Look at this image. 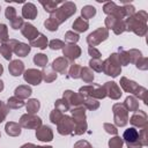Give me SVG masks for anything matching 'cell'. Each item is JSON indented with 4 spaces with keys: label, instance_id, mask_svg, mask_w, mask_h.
<instances>
[{
    "label": "cell",
    "instance_id": "2e32d148",
    "mask_svg": "<svg viewBox=\"0 0 148 148\" xmlns=\"http://www.w3.org/2000/svg\"><path fill=\"white\" fill-rule=\"evenodd\" d=\"M23 79L27 83L32 84V86H38L42 81H43V76H42V71L35 69V68H29L27 71H24L23 73Z\"/></svg>",
    "mask_w": 148,
    "mask_h": 148
},
{
    "label": "cell",
    "instance_id": "e0dca14e",
    "mask_svg": "<svg viewBox=\"0 0 148 148\" xmlns=\"http://www.w3.org/2000/svg\"><path fill=\"white\" fill-rule=\"evenodd\" d=\"M62 98L67 101L71 109L75 106H83V96L79 92H74L72 90H65L62 94Z\"/></svg>",
    "mask_w": 148,
    "mask_h": 148
},
{
    "label": "cell",
    "instance_id": "b9f144b4",
    "mask_svg": "<svg viewBox=\"0 0 148 148\" xmlns=\"http://www.w3.org/2000/svg\"><path fill=\"white\" fill-rule=\"evenodd\" d=\"M0 53H1V56H2L6 60H10V59H12L13 51H12V47L9 46L8 43H2V44L0 45Z\"/></svg>",
    "mask_w": 148,
    "mask_h": 148
},
{
    "label": "cell",
    "instance_id": "44dd1931",
    "mask_svg": "<svg viewBox=\"0 0 148 148\" xmlns=\"http://www.w3.org/2000/svg\"><path fill=\"white\" fill-rule=\"evenodd\" d=\"M36 138L42 142H50L53 140V132L50 126L42 125L36 130Z\"/></svg>",
    "mask_w": 148,
    "mask_h": 148
},
{
    "label": "cell",
    "instance_id": "277c9868",
    "mask_svg": "<svg viewBox=\"0 0 148 148\" xmlns=\"http://www.w3.org/2000/svg\"><path fill=\"white\" fill-rule=\"evenodd\" d=\"M76 12V6L74 2L72 1H66V2H62L58 8L57 10L51 15L58 23L59 25L61 23H64L65 21H67L71 16H73Z\"/></svg>",
    "mask_w": 148,
    "mask_h": 148
},
{
    "label": "cell",
    "instance_id": "94428289",
    "mask_svg": "<svg viewBox=\"0 0 148 148\" xmlns=\"http://www.w3.org/2000/svg\"><path fill=\"white\" fill-rule=\"evenodd\" d=\"M127 148H142L141 143H134V145H126Z\"/></svg>",
    "mask_w": 148,
    "mask_h": 148
},
{
    "label": "cell",
    "instance_id": "603a6c76",
    "mask_svg": "<svg viewBox=\"0 0 148 148\" xmlns=\"http://www.w3.org/2000/svg\"><path fill=\"white\" fill-rule=\"evenodd\" d=\"M38 10L32 2H27L22 7V17L27 20H35L37 17Z\"/></svg>",
    "mask_w": 148,
    "mask_h": 148
},
{
    "label": "cell",
    "instance_id": "f5cc1de1",
    "mask_svg": "<svg viewBox=\"0 0 148 148\" xmlns=\"http://www.w3.org/2000/svg\"><path fill=\"white\" fill-rule=\"evenodd\" d=\"M23 24H24L23 17H20V16H16L14 20L10 21V27H12L14 30H18V29H21Z\"/></svg>",
    "mask_w": 148,
    "mask_h": 148
},
{
    "label": "cell",
    "instance_id": "f546056e",
    "mask_svg": "<svg viewBox=\"0 0 148 148\" xmlns=\"http://www.w3.org/2000/svg\"><path fill=\"white\" fill-rule=\"evenodd\" d=\"M39 3L44 7V10L46 12V13H49V14H53L56 10H57V8L62 3L61 1H52V0H46V1H39Z\"/></svg>",
    "mask_w": 148,
    "mask_h": 148
},
{
    "label": "cell",
    "instance_id": "7dc6e473",
    "mask_svg": "<svg viewBox=\"0 0 148 148\" xmlns=\"http://www.w3.org/2000/svg\"><path fill=\"white\" fill-rule=\"evenodd\" d=\"M62 117H64V113H62L61 111H59V110L54 109V110H52V111H51V113H50V121H51L52 124L57 125V124L61 120V118H62Z\"/></svg>",
    "mask_w": 148,
    "mask_h": 148
},
{
    "label": "cell",
    "instance_id": "d590c367",
    "mask_svg": "<svg viewBox=\"0 0 148 148\" xmlns=\"http://www.w3.org/2000/svg\"><path fill=\"white\" fill-rule=\"evenodd\" d=\"M80 79H82L83 82H86V83H91L94 81V79H95L94 72L89 67H82L81 74H80Z\"/></svg>",
    "mask_w": 148,
    "mask_h": 148
},
{
    "label": "cell",
    "instance_id": "74e56055",
    "mask_svg": "<svg viewBox=\"0 0 148 148\" xmlns=\"http://www.w3.org/2000/svg\"><path fill=\"white\" fill-rule=\"evenodd\" d=\"M81 69H82V66H80V65H77V64H71L67 74H68V76H69L71 79H80Z\"/></svg>",
    "mask_w": 148,
    "mask_h": 148
},
{
    "label": "cell",
    "instance_id": "8fae6325",
    "mask_svg": "<svg viewBox=\"0 0 148 148\" xmlns=\"http://www.w3.org/2000/svg\"><path fill=\"white\" fill-rule=\"evenodd\" d=\"M57 131L61 135H73L74 132V121L71 116L64 114L61 120L57 124Z\"/></svg>",
    "mask_w": 148,
    "mask_h": 148
},
{
    "label": "cell",
    "instance_id": "60d3db41",
    "mask_svg": "<svg viewBox=\"0 0 148 148\" xmlns=\"http://www.w3.org/2000/svg\"><path fill=\"white\" fill-rule=\"evenodd\" d=\"M54 109H57V110H59V111H61L64 113L66 111H69L71 110V106H69V104L67 103L66 99L59 98V99H57L54 102Z\"/></svg>",
    "mask_w": 148,
    "mask_h": 148
},
{
    "label": "cell",
    "instance_id": "e575fe53",
    "mask_svg": "<svg viewBox=\"0 0 148 148\" xmlns=\"http://www.w3.org/2000/svg\"><path fill=\"white\" fill-rule=\"evenodd\" d=\"M42 76H43V80H44L45 82H53V81L57 79L58 74H57V72H54L51 67H45V68H43V71H42Z\"/></svg>",
    "mask_w": 148,
    "mask_h": 148
},
{
    "label": "cell",
    "instance_id": "681fc988",
    "mask_svg": "<svg viewBox=\"0 0 148 148\" xmlns=\"http://www.w3.org/2000/svg\"><path fill=\"white\" fill-rule=\"evenodd\" d=\"M135 67L140 71H147L148 69V58L147 57H141L135 62Z\"/></svg>",
    "mask_w": 148,
    "mask_h": 148
},
{
    "label": "cell",
    "instance_id": "680465c9",
    "mask_svg": "<svg viewBox=\"0 0 148 148\" xmlns=\"http://www.w3.org/2000/svg\"><path fill=\"white\" fill-rule=\"evenodd\" d=\"M73 148H94L87 140H79L77 142L74 143Z\"/></svg>",
    "mask_w": 148,
    "mask_h": 148
},
{
    "label": "cell",
    "instance_id": "5b68a950",
    "mask_svg": "<svg viewBox=\"0 0 148 148\" xmlns=\"http://www.w3.org/2000/svg\"><path fill=\"white\" fill-rule=\"evenodd\" d=\"M102 72L111 77H117L121 73V65L119 62L117 52L111 53L104 61H103V68Z\"/></svg>",
    "mask_w": 148,
    "mask_h": 148
},
{
    "label": "cell",
    "instance_id": "816d5d0a",
    "mask_svg": "<svg viewBox=\"0 0 148 148\" xmlns=\"http://www.w3.org/2000/svg\"><path fill=\"white\" fill-rule=\"evenodd\" d=\"M64 46H65V42H62L60 39H52L49 43V47L51 50H62Z\"/></svg>",
    "mask_w": 148,
    "mask_h": 148
},
{
    "label": "cell",
    "instance_id": "ffe728a7",
    "mask_svg": "<svg viewBox=\"0 0 148 148\" xmlns=\"http://www.w3.org/2000/svg\"><path fill=\"white\" fill-rule=\"evenodd\" d=\"M21 34H22L23 37L27 38L29 42H32L34 39H36V38L39 36V31L37 30V28H36L34 24L29 23V22H25V23L22 25V28H21Z\"/></svg>",
    "mask_w": 148,
    "mask_h": 148
},
{
    "label": "cell",
    "instance_id": "91938a15",
    "mask_svg": "<svg viewBox=\"0 0 148 148\" xmlns=\"http://www.w3.org/2000/svg\"><path fill=\"white\" fill-rule=\"evenodd\" d=\"M37 146L36 145H34V143H24V145H22L20 148H36Z\"/></svg>",
    "mask_w": 148,
    "mask_h": 148
},
{
    "label": "cell",
    "instance_id": "7c38bea8",
    "mask_svg": "<svg viewBox=\"0 0 148 148\" xmlns=\"http://www.w3.org/2000/svg\"><path fill=\"white\" fill-rule=\"evenodd\" d=\"M104 23H105V28L108 30L111 29L116 35H120L125 32V20H118L114 16H106Z\"/></svg>",
    "mask_w": 148,
    "mask_h": 148
},
{
    "label": "cell",
    "instance_id": "7a4b0ae2",
    "mask_svg": "<svg viewBox=\"0 0 148 148\" xmlns=\"http://www.w3.org/2000/svg\"><path fill=\"white\" fill-rule=\"evenodd\" d=\"M119 83H120V87H121V89H123L124 91L132 94L134 97L141 99L145 104H147V97H146V95H147L148 91H147V89H146L145 87L138 84V83H136L135 81H133V80L127 79L126 76H123V77L120 79V82H119Z\"/></svg>",
    "mask_w": 148,
    "mask_h": 148
},
{
    "label": "cell",
    "instance_id": "003e7915",
    "mask_svg": "<svg viewBox=\"0 0 148 148\" xmlns=\"http://www.w3.org/2000/svg\"><path fill=\"white\" fill-rule=\"evenodd\" d=\"M0 136H1V133H0Z\"/></svg>",
    "mask_w": 148,
    "mask_h": 148
},
{
    "label": "cell",
    "instance_id": "7402d4cb",
    "mask_svg": "<svg viewBox=\"0 0 148 148\" xmlns=\"http://www.w3.org/2000/svg\"><path fill=\"white\" fill-rule=\"evenodd\" d=\"M123 140L126 142V145H134V143H141L139 141V132L135 127H130L125 130L123 134Z\"/></svg>",
    "mask_w": 148,
    "mask_h": 148
},
{
    "label": "cell",
    "instance_id": "11a10c76",
    "mask_svg": "<svg viewBox=\"0 0 148 148\" xmlns=\"http://www.w3.org/2000/svg\"><path fill=\"white\" fill-rule=\"evenodd\" d=\"M5 16H6V18L9 20V21L14 20V18L17 16V15H16V9H15L14 7H12V6H8V7L6 8V10H5Z\"/></svg>",
    "mask_w": 148,
    "mask_h": 148
},
{
    "label": "cell",
    "instance_id": "83f0119b",
    "mask_svg": "<svg viewBox=\"0 0 148 148\" xmlns=\"http://www.w3.org/2000/svg\"><path fill=\"white\" fill-rule=\"evenodd\" d=\"M123 104H124V106H125V109L127 111L135 112V111L139 110V99L136 97H134L133 95L132 96H127Z\"/></svg>",
    "mask_w": 148,
    "mask_h": 148
},
{
    "label": "cell",
    "instance_id": "be15d7a7",
    "mask_svg": "<svg viewBox=\"0 0 148 148\" xmlns=\"http://www.w3.org/2000/svg\"><path fill=\"white\" fill-rule=\"evenodd\" d=\"M36 148H53L52 146H37Z\"/></svg>",
    "mask_w": 148,
    "mask_h": 148
},
{
    "label": "cell",
    "instance_id": "d6986e66",
    "mask_svg": "<svg viewBox=\"0 0 148 148\" xmlns=\"http://www.w3.org/2000/svg\"><path fill=\"white\" fill-rule=\"evenodd\" d=\"M71 66V62L65 58V57H58L53 60L52 65H51V68L57 72V73H60V74H64L66 75L68 73V68Z\"/></svg>",
    "mask_w": 148,
    "mask_h": 148
},
{
    "label": "cell",
    "instance_id": "30bf717a",
    "mask_svg": "<svg viewBox=\"0 0 148 148\" xmlns=\"http://www.w3.org/2000/svg\"><path fill=\"white\" fill-rule=\"evenodd\" d=\"M18 124L23 128L28 130H37L38 127L42 126V119L36 116V114H30V113H24L21 116Z\"/></svg>",
    "mask_w": 148,
    "mask_h": 148
},
{
    "label": "cell",
    "instance_id": "3957f363",
    "mask_svg": "<svg viewBox=\"0 0 148 148\" xmlns=\"http://www.w3.org/2000/svg\"><path fill=\"white\" fill-rule=\"evenodd\" d=\"M72 119L74 121V132L73 135H81L87 131V118H86V108L84 106H75L71 110Z\"/></svg>",
    "mask_w": 148,
    "mask_h": 148
},
{
    "label": "cell",
    "instance_id": "4dcf8cb0",
    "mask_svg": "<svg viewBox=\"0 0 148 148\" xmlns=\"http://www.w3.org/2000/svg\"><path fill=\"white\" fill-rule=\"evenodd\" d=\"M25 109H27V113L36 114L37 111L40 109V103L37 98H30L25 103Z\"/></svg>",
    "mask_w": 148,
    "mask_h": 148
},
{
    "label": "cell",
    "instance_id": "c3c4849f",
    "mask_svg": "<svg viewBox=\"0 0 148 148\" xmlns=\"http://www.w3.org/2000/svg\"><path fill=\"white\" fill-rule=\"evenodd\" d=\"M9 40L8 28L5 23H0V43H7Z\"/></svg>",
    "mask_w": 148,
    "mask_h": 148
},
{
    "label": "cell",
    "instance_id": "bcb514c9",
    "mask_svg": "<svg viewBox=\"0 0 148 148\" xmlns=\"http://www.w3.org/2000/svg\"><path fill=\"white\" fill-rule=\"evenodd\" d=\"M80 39L79 34L74 32V31H67L65 32V40L67 42V44H76V42Z\"/></svg>",
    "mask_w": 148,
    "mask_h": 148
},
{
    "label": "cell",
    "instance_id": "6da1fadb",
    "mask_svg": "<svg viewBox=\"0 0 148 148\" xmlns=\"http://www.w3.org/2000/svg\"><path fill=\"white\" fill-rule=\"evenodd\" d=\"M148 14L145 10L135 12L132 16L125 18V31H132L139 37H143L147 34Z\"/></svg>",
    "mask_w": 148,
    "mask_h": 148
},
{
    "label": "cell",
    "instance_id": "8992f818",
    "mask_svg": "<svg viewBox=\"0 0 148 148\" xmlns=\"http://www.w3.org/2000/svg\"><path fill=\"white\" fill-rule=\"evenodd\" d=\"M79 94L84 95V96H89L91 98L95 99H103L106 97V92L103 86L97 84V83H91L88 86H83L79 89Z\"/></svg>",
    "mask_w": 148,
    "mask_h": 148
},
{
    "label": "cell",
    "instance_id": "9f6ffc18",
    "mask_svg": "<svg viewBox=\"0 0 148 148\" xmlns=\"http://www.w3.org/2000/svg\"><path fill=\"white\" fill-rule=\"evenodd\" d=\"M103 128L105 130L106 133H109V134H111V135H117V133H118L117 127H116L114 125L110 124V123H104V124H103Z\"/></svg>",
    "mask_w": 148,
    "mask_h": 148
},
{
    "label": "cell",
    "instance_id": "4fadbf2b",
    "mask_svg": "<svg viewBox=\"0 0 148 148\" xmlns=\"http://www.w3.org/2000/svg\"><path fill=\"white\" fill-rule=\"evenodd\" d=\"M7 43L12 47L13 53H15L18 57H27L31 51L30 45H28L23 42H20V40H16V39H9Z\"/></svg>",
    "mask_w": 148,
    "mask_h": 148
},
{
    "label": "cell",
    "instance_id": "f1b7e54d",
    "mask_svg": "<svg viewBox=\"0 0 148 148\" xmlns=\"http://www.w3.org/2000/svg\"><path fill=\"white\" fill-rule=\"evenodd\" d=\"M29 45H30V47L32 46V47H38L40 50H44L49 46V40H47V37L45 35L39 34V36L36 39H34L32 42H30Z\"/></svg>",
    "mask_w": 148,
    "mask_h": 148
},
{
    "label": "cell",
    "instance_id": "484cf974",
    "mask_svg": "<svg viewBox=\"0 0 148 148\" xmlns=\"http://www.w3.org/2000/svg\"><path fill=\"white\" fill-rule=\"evenodd\" d=\"M31 94H32V90L28 84H21L18 87H16L14 90V96H16L21 99H25V98L30 97Z\"/></svg>",
    "mask_w": 148,
    "mask_h": 148
},
{
    "label": "cell",
    "instance_id": "4316f807",
    "mask_svg": "<svg viewBox=\"0 0 148 148\" xmlns=\"http://www.w3.org/2000/svg\"><path fill=\"white\" fill-rule=\"evenodd\" d=\"M72 28H73L74 32H76V34H77V32H84V31L88 30L89 23H88V21L83 20V18L80 16V17L75 18V21H74L73 24H72Z\"/></svg>",
    "mask_w": 148,
    "mask_h": 148
},
{
    "label": "cell",
    "instance_id": "8d00e7d4",
    "mask_svg": "<svg viewBox=\"0 0 148 148\" xmlns=\"http://www.w3.org/2000/svg\"><path fill=\"white\" fill-rule=\"evenodd\" d=\"M47 62H49V58H47L46 54H44V53H36L34 56V64L37 65L38 67L45 68Z\"/></svg>",
    "mask_w": 148,
    "mask_h": 148
},
{
    "label": "cell",
    "instance_id": "db71d44e",
    "mask_svg": "<svg viewBox=\"0 0 148 148\" xmlns=\"http://www.w3.org/2000/svg\"><path fill=\"white\" fill-rule=\"evenodd\" d=\"M8 112H9V109L7 108V105L0 99V124L6 119V117H7V114H8Z\"/></svg>",
    "mask_w": 148,
    "mask_h": 148
},
{
    "label": "cell",
    "instance_id": "d6a6232c",
    "mask_svg": "<svg viewBox=\"0 0 148 148\" xmlns=\"http://www.w3.org/2000/svg\"><path fill=\"white\" fill-rule=\"evenodd\" d=\"M95 15H96V8H95L94 6H91V5H86V6L82 7V9H81V17H82L83 20L88 21V20L92 18Z\"/></svg>",
    "mask_w": 148,
    "mask_h": 148
},
{
    "label": "cell",
    "instance_id": "9a60e30c",
    "mask_svg": "<svg viewBox=\"0 0 148 148\" xmlns=\"http://www.w3.org/2000/svg\"><path fill=\"white\" fill-rule=\"evenodd\" d=\"M128 121L133 125V127H138V128H143L148 125V116L145 111L142 110H138L135 111L131 118H128Z\"/></svg>",
    "mask_w": 148,
    "mask_h": 148
},
{
    "label": "cell",
    "instance_id": "ab89813d",
    "mask_svg": "<svg viewBox=\"0 0 148 148\" xmlns=\"http://www.w3.org/2000/svg\"><path fill=\"white\" fill-rule=\"evenodd\" d=\"M127 56H128V59H130V64H134L142 57V53L140 50L138 49H131L127 51Z\"/></svg>",
    "mask_w": 148,
    "mask_h": 148
},
{
    "label": "cell",
    "instance_id": "836d02e7",
    "mask_svg": "<svg viewBox=\"0 0 148 148\" xmlns=\"http://www.w3.org/2000/svg\"><path fill=\"white\" fill-rule=\"evenodd\" d=\"M82 96H83V106H84L86 109L94 111V110H97V109L99 108V102H98V99H95V98H91V97L84 96V95H82Z\"/></svg>",
    "mask_w": 148,
    "mask_h": 148
},
{
    "label": "cell",
    "instance_id": "e7e4bbea",
    "mask_svg": "<svg viewBox=\"0 0 148 148\" xmlns=\"http://www.w3.org/2000/svg\"><path fill=\"white\" fill-rule=\"evenodd\" d=\"M3 73V66L0 64V76H1V74Z\"/></svg>",
    "mask_w": 148,
    "mask_h": 148
},
{
    "label": "cell",
    "instance_id": "5bb4252c",
    "mask_svg": "<svg viewBox=\"0 0 148 148\" xmlns=\"http://www.w3.org/2000/svg\"><path fill=\"white\" fill-rule=\"evenodd\" d=\"M62 54L72 64L81 56V47L76 44H65V46L62 47Z\"/></svg>",
    "mask_w": 148,
    "mask_h": 148
},
{
    "label": "cell",
    "instance_id": "7bdbcfd3",
    "mask_svg": "<svg viewBox=\"0 0 148 148\" xmlns=\"http://www.w3.org/2000/svg\"><path fill=\"white\" fill-rule=\"evenodd\" d=\"M44 27H45L49 31H57L58 28H59V23H58L52 16H50L49 18L45 20V22H44Z\"/></svg>",
    "mask_w": 148,
    "mask_h": 148
},
{
    "label": "cell",
    "instance_id": "1f68e13d",
    "mask_svg": "<svg viewBox=\"0 0 148 148\" xmlns=\"http://www.w3.org/2000/svg\"><path fill=\"white\" fill-rule=\"evenodd\" d=\"M6 105H7V108H8L9 110H16V109H20V108L24 106L25 103H24L23 99L16 97V96H13V97H9V98L7 99Z\"/></svg>",
    "mask_w": 148,
    "mask_h": 148
},
{
    "label": "cell",
    "instance_id": "6125c7cd",
    "mask_svg": "<svg viewBox=\"0 0 148 148\" xmlns=\"http://www.w3.org/2000/svg\"><path fill=\"white\" fill-rule=\"evenodd\" d=\"M3 88H5V84H3V81H1L0 80V92L3 90Z\"/></svg>",
    "mask_w": 148,
    "mask_h": 148
},
{
    "label": "cell",
    "instance_id": "ee69618b",
    "mask_svg": "<svg viewBox=\"0 0 148 148\" xmlns=\"http://www.w3.org/2000/svg\"><path fill=\"white\" fill-rule=\"evenodd\" d=\"M89 68L94 72H97V73H101L102 72V68H103V61L101 59H90L89 61Z\"/></svg>",
    "mask_w": 148,
    "mask_h": 148
},
{
    "label": "cell",
    "instance_id": "f907efd6",
    "mask_svg": "<svg viewBox=\"0 0 148 148\" xmlns=\"http://www.w3.org/2000/svg\"><path fill=\"white\" fill-rule=\"evenodd\" d=\"M147 131H148V125L143 128H141V131L139 132V141L141 142L142 147L148 145V138H147Z\"/></svg>",
    "mask_w": 148,
    "mask_h": 148
},
{
    "label": "cell",
    "instance_id": "f6af8a7d",
    "mask_svg": "<svg viewBox=\"0 0 148 148\" xmlns=\"http://www.w3.org/2000/svg\"><path fill=\"white\" fill-rule=\"evenodd\" d=\"M109 148H123V145H124V140L123 138L118 136V135H114L113 138H111L109 140Z\"/></svg>",
    "mask_w": 148,
    "mask_h": 148
},
{
    "label": "cell",
    "instance_id": "cb8c5ba5",
    "mask_svg": "<svg viewBox=\"0 0 148 148\" xmlns=\"http://www.w3.org/2000/svg\"><path fill=\"white\" fill-rule=\"evenodd\" d=\"M8 71L10 73V75L13 76H20L21 74L24 73V64L18 60V59H15V60H12L8 65Z\"/></svg>",
    "mask_w": 148,
    "mask_h": 148
},
{
    "label": "cell",
    "instance_id": "ba28073f",
    "mask_svg": "<svg viewBox=\"0 0 148 148\" xmlns=\"http://www.w3.org/2000/svg\"><path fill=\"white\" fill-rule=\"evenodd\" d=\"M103 12L108 16H114L118 20H125V18H127L125 6H118L113 1L105 2L104 6H103Z\"/></svg>",
    "mask_w": 148,
    "mask_h": 148
},
{
    "label": "cell",
    "instance_id": "f35d334b",
    "mask_svg": "<svg viewBox=\"0 0 148 148\" xmlns=\"http://www.w3.org/2000/svg\"><path fill=\"white\" fill-rule=\"evenodd\" d=\"M117 56H118V59H119V62L121 66H127L130 64V59H128V56H127V51L124 49V47H120L118 49V52H117Z\"/></svg>",
    "mask_w": 148,
    "mask_h": 148
},
{
    "label": "cell",
    "instance_id": "ac0fdd59",
    "mask_svg": "<svg viewBox=\"0 0 148 148\" xmlns=\"http://www.w3.org/2000/svg\"><path fill=\"white\" fill-rule=\"evenodd\" d=\"M103 87L105 89L106 96L110 97L111 99H119L121 97V95H123L120 87L114 81H108V82H105L103 84Z\"/></svg>",
    "mask_w": 148,
    "mask_h": 148
},
{
    "label": "cell",
    "instance_id": "6f0895ef",
    "mask_svg": "<svg viewBox=\"0 0 148 148\" xmlns=\"http://www.w3.org/2000/svg\"><path fill=\"white\" fill-rule=\"evenodd\" d=\"M88 53L91 57V59H101V56H102L99 50H97L96 47H92V46L88 47Z\"/></svg>",
    "mask_w": 148,
    "mask_h": 148
},
{
    "label": "cell",
    "instance_id": "d4e9b609",
    "mask_svg": "<svg viewBox=\"0 0 148 148\" xmlns=\"http://www.w3.org/2000/svg\"><path fill=\"white\" fill-rule=\"evenodd\" d=\"M21 128L22 127L20 126V124L15 123V121H8L5 125V131L9 136H18L22 132Z\"/></svg>",
    "mask_w": 148,
    "mask_h": 148
},
{
    "label": "cell",
    "instance_id": "03108f58",
    "mask_svg": "<svg viewBox=\"0 0 148 148\" xmlns=\"http://www.w3.org/2000/svg\"><path fill=\"white\" fill-rule=\"evenodd\" d=\"M0 10H1V7H0Z\"/></svg>",
    "mask_w": 148,
    "mask_h": 148
},
{
    "label": "cell",
    "instance_id": "9c48e42d",
    "mask_svg": "<svg viewBox=\"0 0 148 148\" xmlns=\"http://www.w3.org/2000/svg\"><path fill=\"white\" fill-rule=\"evenodd\" d=\"M108 37H109V30L105 27H101L87 36V43L89 46L95 47L98 44H101L102 42L106 40Z\"/></svg>",
    "mask_w": 148,
    "mask_h": 148
},
{
    "label": "cell",
    "instance_id": "52a82bcc",
    "mask_svg": "<svg viewBox=\"0 0 148 148\" xmlns=\"http://www.w3.org/2000/svg\"><path fill=\"white\" fill-rule=\"evenodd\" d=\"M112 112H113V120L116 126L118 127H124L128 123V111L125 109L123 103H116L112 106Z\"/></svg>",
    "mask_w": 148,
    "mask_h": 148
}]
</instances>
